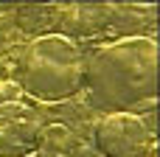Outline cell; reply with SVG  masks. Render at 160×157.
I'll return each mask as SVG.
<instances>
[{
    "label": "cell",
    "mask_w": 160,
    "mask_h": 157,
    "mask_svg": "<svg viewBox=\"0 0 160 157\" xmlns=\"http://www.w3.org/2000/svg\"><path fill=\"white\" fill-rule=\"evenodd\" d=\"M158 42L124 37L93 48L84 56V90L107 112H135L158 98Z\"/></svg>",
    "instance_id": "obj_1"
},
{
    "label": "cell",
    "mask_w": 160,
    "mask_h": 157,
    "mask_svg": "<svg viewBox=\"0 0 160 157\" xmlns=\"http://www.w3.org/2000/svg\"><path fill=\"white\" fill-rule=\"evenodd\" d=\"M17 84L25 96L56 104L84 90V53L73 37H34L17 59Z\"/></svg>",
    "instance_id": "obj_2"
},
{
    "label": "cell",
    "mask_w": 160,
    "mask_h": 157,
    "mask_svg": "<svg viewBox=\"0 0 160 157\" xmlns=\"http://www.w3.org/2000/svg\"><path fill=\"white\" fill-rule=\"evenodd\" d=\"M152 132L135 112H107L93 132L96 149L104 157H143L152 146Z\"/></svg>",
    "instance_id": "obj_3"
},
{
    "label": "cell",
    "mask_w": 160,
    "mask_h": 157,
    "mask_svg": "<svg viewBox=\"0 0 160 157\" xmlns=\"http://www.w3.org/2000/svg\"><path fill=\"white\" fill-rule=\"evenodd\" d=\"M28 110L6 112L0 107V157H28L39 149L42 129L34 118L25 115Z\"/></svg>",
    "instance_id": "obj_4"
},
{
    "label": "cell",
    "mask_w": 160,
    "mask_h": 157,
    "mask_svg": "<svg viewBox=\"0 0 160 157\" xmlns=\"http://www.w3.org/2000/svg\"><path fill=\"white\" fill-rule=\"evenodd\" d=\"M20 96H22V90H20L17 81H6V84H0V101H11V104H17Z\"/></svg>",
    "instance_id": "obj_5"
},
{
    "label": "cell",
    "mask_w": 160,
    "mask_h": 157,
    "mask_svg": "<svg viewBox=\"0 0 160 157\" xmlns=\"http://www.w3.org/2000/svg\"><path fill=\"white\" fill-rule=\"evenodd\" d=\"M6 70V56H3V51H0V73Z\"/></svg>",
    "instance_id": "obj_6"
}]
</instances>
